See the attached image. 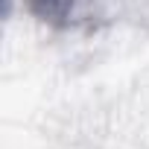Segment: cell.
<instances>
[{"mask_svg":"<svg viewBox=\"0 0 149 149\" xmlns=\"http://www.w3.org/2000/svg\"><path fill=\"white\" fill-rule=\"evenodd\" d=\"M24 3L38 21L58 26V29H67V26H76L82 21L88 0H24Z\"/></svg>","mask_w":149,"mask_h":149,"instance_id":"6da1fadb","label":"cell"}]
</instances>
